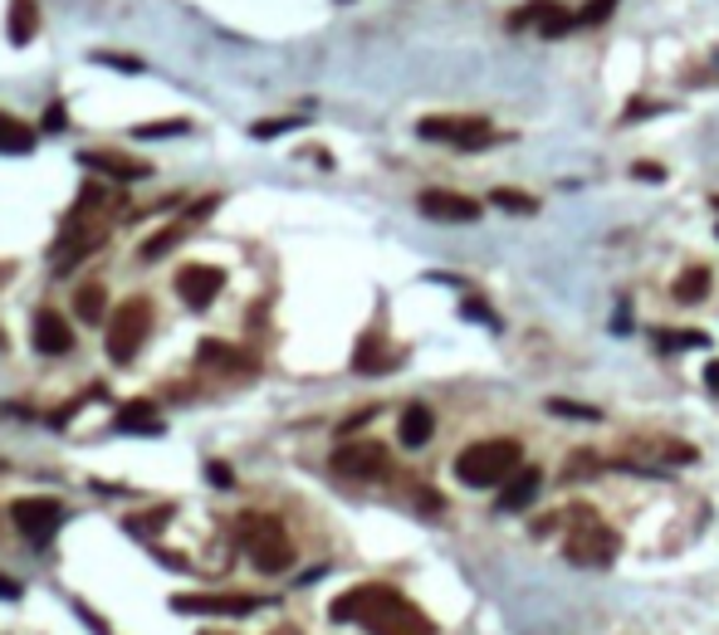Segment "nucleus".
<instances>
[{
    "mask_svg": "<svg viewBox=\"0 0 719 635\" xmlns=\"http://www.w3.org/2000/svg\"><path fill=\"white\" fill-rule=\"evenodd\" d=\"M93 64H113V68H123V74H138V59H128V54H93Z\"/></svg>",
    "mask_w": 719,
    "mask_h": 635,
    "instance_id": "obj_32",
    "label": "nucleus"
},
{
    "mask_svg": "<svg viewBox=\"0 0 719 635\" xmlns=\"http://www.w3.org/2000/svg\"><path fill=\"white\" fill-rule=\"evenodd\" d=\"M15 528H21V537H30L35 547L54 543V533L64 528V504L60 498H15L11 508Z\"/></svg>",
    "mask_w": 719,
    "mask_h": 635,
    "instance_id": "obj_7",
    "label": "nucleus"
},
{
    "mask_svg": "<svg viewBox=\"0 0 719 635\" xmlns=\"http://www.w3.org/2000/svg\"><path fill=\"white\" fill-rule=\"evenodd\" d=\"M490 201L494 205H504V211H514V215H533L539 205H533V195H524V191H509V186H500V191H490Z\"/></svg>",
    "mask_w": 719,
    "mask_h": 635,
    "instance_id": "obj_26",
    "label": "nucleus"
},
{
    "mask_svg": "<svg viewBox=\"0 0 719 635\" xmlns=\"http://www.w3.org/2000/svg\"><path fill=\"white\" fill-rule=\"evenodd\" d=\"M148 328H152V303L148 299H123L118 308L109 313V357L133 361L138 347L148 342Z\"/></svg>",
    "mask_w": 719,
    "mask_h": 635,
    "instance_id": "obj_6",
    "label": "nucleus"
},
{
    "mask_svg": "<svg viewBox=\"0 0 719 635\" xmlns=\"http://www.w3.org/2000/svg\"><path fill=\"white\" fill-rule=\"evenodd\" d=\"M387 469H392V455L377 440H348L333 449V474L343 479H387Z\"/></svg>",
    "mask_w": 719,
    "mask_h": 635,
    "instance_id": "obj_8",
    "label": "nucleus"
},
{
    "mask_svg": "<svg viewBox=\"0 0 719 635\" xmlns=\"http://www.w3.org/2000/svg\"><path fill=\"white\" fill-rule=\"evenodd\" d=\"M79 162L93 166V172H103V176H113V181H142V176L152 172L148 162H133V156H123V152H84Z\"/></svg>",
    "mask_w": 719,
    "mask_h": 635,
    "instance_id": "obj_16",
    "label": "nucleus"
},
{
    "mask_svg": "<svg viewBox=\"0 0 719 635\" xmlns=\"http://www.w3.org/2000/svg\"><path fill=\"white\" fill-rule=\"evenodd\" d=\"M709 289V269H685L676 283V303H699Z\"/></svg>",
    "mask_w": 719,
    "mask_h": 635,
    "instance_id": "obj_24",
    "label": "nucleus"
},
{
    "mask_svg": "<svg viewBox=\"0 0 719 635\" xmlns=\"http://www.w3.org/2000/svg\"><path fill=\"white\" fill-rule=\"evenodd\" d=\"M206 474H211V484H220V488H226V484H230V465H211V469H206Z\"/></svg>",
    "mask_w": 719,
    "mask_h": 635,
    "instance_id": "obj_34",
    "label": "nucleus"
},
{
    "mask_svg": "<svg viewBox=\"0 0 719 635\" xmlns=\"http://www.w3.org/2000/svg\"><path fill=\"white\" fill-rule=\"evenodd\" d=\"M226 289V269H216V264H187V269L177 274V293L187 308H211L216 303V293Z\"/></svg>",
    "mask_w": 719,
    "mask_h": 635,
    "instance_id": "obj_9",
    "label": "nucleus"
},
{
    "mask_svg": "<svg viewBox=\"0 0 719 635\" xmlns=\"http://www.w3.org/2000/svg\"><path fill=\"white\" fill-rule=\"evenodd\" d=\"M715 205H719V195H715Z\"/></svg>",
    "mask_w": 719,
    "mask_h": 635,
    "instance_id": "obj_39",
    "label": "nucleus"
},
{
    "mask_svg": "<svg viewBox=\"0 0 719 635\" xmlns=\"http://www.w3.org/2000/svg\"><path fill=\"white\" fill-rule=\"evenodd\" d=\"M333 621H353L363 625L367 635H436L431 615L421 606H412L396 586H382V582H363L353 592H343L333 606H328Z\"/></svg>",
    "mask_w": 719,
    "mask_h": 635,
    "instance_id": "obj_1",
    "label": "nucleus"
},
{
    "mask_svg": "<svg viewBox=\"0 0 719 635\" xmlns=\"http://www.w3.org/2000/svg\"><path fill=\"white\" fill-rule=\"evenodd\" d=\"M705 381H709V391H719V361H709V367H705Z\"/></svg>",
    "mask_w": 719,
    "mask_h": 635,
    "instance_id": "obj_36",
    "label": "nucleus"
},
{
    "mask_svg": "<svg viewBox=\"0 0 719 635\" xmlns=\"http://www.w3.org/2000/svg\"><path fill=\"white\" fill-rule=\"evenodd\" d=\"M396 361H402V352H396V347H387V338H382V332H377V328L357 338L353 371H363V377H382V371H392Z\"/></svg>",
    "mask_w": 719,
    "mask_h": 635,
    "instance_id": "obj_13",
    "label": "nucleus"
},
{
    "mask_svg": "<svg viewBox=\"0 0 719 635\" xmlns=\"http://www.w3.org/2000/svg\"><path fill=\"white\" fill-rule=\"evenodd\" d=\"M421 215H431V220H445V225H470L480 220V201H470V195L461 191H421Z\"/></svg>",
    "mask_w": 719,
    "mask_h": 635,
    "instance_id": "obj_11",
    "label": "nucleus"
},
{
    "mask_svg": "<svg viewBox=\"0 0 719 635\" xmlns=\"http://www.w3.org/2000/svg\"><path fill=\"white\" fill-rule=\"evenodd\" d=\"M109 299H103V283H84L79 293H74V313H79L84 322H109Z\"/></svg>",
    "mask_w": 719,
    "mask_h": 635,
    "instance_id": "obj_22",
    "label": "nucleus"
},
{
    "mask_svg": "<svg viewBox=\"0 0 719 635\" xmlns=\"http://www.w3.org/2000/svg\"><path fill=\"white\" fill-rule=\"evenodd\" d=\"M0 347H5V332H0Z\"/></svg>",
    "mask_w": 719,
    "mask_h": 635,
    "instance_id": "obj_38",
    "label": "nucleus"
},
{
    "mask_svg": "<svg viewBox=\"0 0 719 635\" xmlns=\"http://www.w3.org/2000/svg\"><path fill=\"white\" fill-rule=\"evenodd\" d=\"M539 488H543V474H539V469H519V474H514L509 484L500 488V513H519V508H529Z\"/></svg>",
    "mask_w": 719,
    "mask_h": 635,
    "instance_id": "obj_19",
    "label": "nucleus"
},
{
    "mask_svg": "<svg viewBox=\"0 0 719 635\" xmlns=\"http://www.w3.org/2000/svg\"><path fill=\"white\" fill-rule=\"evenodd\" d=\"M509 25H514V29H529V25H533L543 39H558V35H568V29L578 25V15H568V10L553 5V0H533V5L514 10Z\"/></svg>",
    "mask_w": 719,
    "mask_h": 635,
    "instance_id": "obj_10",
    "label": "nucleus"
},
{
    "mask_svg": "<svg viewBox=\"0 0 719 635\" xmlns=\"http://www.w3.org/2000/svg\"><path fill=\"white\" fill-rule=\"evenodd\" d=\"M563 553H568V562H578V567H611V557L621 553V537H617V528H607L592 508H572Z\"/></svg>",
    "mask_w": 719,
    "mask_h": 635,
    "instance_id": "obj_4",
    "label": "nucleus"
},
{
    "mask_svg": "<svg viewBox=\"0 0 719 635\" xmlns=\"http://www.w3.org/2000/svg\"><path fill=\"white\" fill-rule=\"evenodd\" d=\"M436 435V416L426 401H412V406L402 410V420H396V440H402L406 449H421L426 440Z\"/></svg>",
    "mask_w": 719,
    "mask_h": 635,
    "instance_id": "obj_15",
    "label": "nucleus"
},
{
    "mask_svg": "<svg viewBox=\"0 0 719 635\" xmlns=\"http://www.w3.org/2000/svg\"><path fill=\"white\" fill-rule=\"evenodd\" d=\"M0 592H5V596H21V586H15L11 576H0Z\"/></svg>",
    "mask_w": 719,
    "mask_h": 635,
    "instance_id": "obj_37",
    "label": "nucleus"
},
{
    "mask_svg": "<svg viewBox=\"0 0 719 635\" xmlns=\"http://www.w3.org/2000/svg\"><path fill=\"white\" fill-rule=\"evenodd\" d=\"M260 606V596H172V611L181 615H250Z\"/></svg>",
    "mask_w": 719,
    "mask_h": 635,
    "instance_id": "obj_12",
    "label": "nucleus"
},
{
    "mask_svg": "<svg viewBox=\"0 0 719 635\" xmlns=\"http://www.w3.org/2000/svg\"><path fill=\"white\" fill-rule=\"evenodd\" d=\"M289 127H299V117H269V123H255L250 132H255V137H279V132H289Z\"/></svg>",
    "mask_w": 719,
    "mask_h": 635,
    "instance_id": "obj_29",
    "label": "nucleus"
},
{
    "mask_svg": "<svg viewBox=\"0 0 719 635\" xmlns=\"http://www.w3.org/2000/svg\"><path fill=\"white\" fill-rule=\"evenodd\" d=\"M611 5H617V0H592V5L578 15V25H602V20L611 15Z\"/></svg>",
    "mask_w": 719,
    "mask_h": 635,
    "instance_id": "obj_30",
    "label": "nucleus"
},
{
    "mask_svg": "<svg viewBox=\"0 0 719 635\" xmlns=\"http://www.w3.org/2000/svg\"><path fill=\"white\" fill-rule=\"evenodd\" d=\"M162 523H167V508H152V513H138V518H133V533H138V537H152V533H162Z\"/></svg>",
    "mask_w": 719,
    "mask_h": 635,
    "instance_id": "obj_28",
    "label": "nucleus"
},
{
    "mask_svg": "<svg viewBox=\"0 0 719 635\" xmlns=\"http://www.w3.org/2000/svg\"><path fill=\"white\" fill-rule=\"evenodd\" d=\"M416 132L426 142H445V147H461V152H480V147L500 142V132L484 117H465V113H431L416 123Z\"/></svg>",
    "mask_w": 719,
    "mask_h": 635,
    "instance_id": "obj_5",
    "label": "nucleus"
},
{
    "mask_svg": "<svg viewBox=\"0 0 719 635\" xmlns=\"http://www.w3.org/2000/svg\"><path fill=\"white\" fill-rule=\"evenodd\" d=\"M35 35H40V5H35V0H11L5 39H11V45H30Z\"/></svg>",
    "mask_w": 719,
    "mask_h": 635,
    "instance_id": "obj_20",
    "label": "nucleus"
},
{
    "mask_svg": "<svg viewBox=\"0 0 719 635\" xmlns=\"http://www.w3.org/2000/svg\"><path fill=\"white\" fill-rule=\"evenodd\" d=\"M636 176H646V181H660V166H651V162H641V166H636Z\"/></svg>",
    "mask_w": 719,
    "mask_h": 635,
    "instance_id": "obj_35",
    "label": "nucleus"
},
{
    "mask_svg": "<svg viewBox=\"0 0 719 635\" xmlns=\"http://www.w3.org/2000/svg\"><path fill=\"white\" fill-rule=\"evenodd\" d=\"M45 127H50V132H60V127H64V103H50V113H45Z\"/></svg>",
    "mask_w": 719,
    "mask_h": 635,
    "instance_id": "obj_33",
    "label": "nucleus"
},
{
    "mask_svg": "<svg viewBox=\"0 0 719 635\" xmlns=\"http://www.w3.org/2000/svg\"><path fill=\"white\" fill-rule=\"evenodd\" d=\"M519 469H524V445L509 435L475 440L470 449L455 455V479H461L465 488H504Z\"/></svg>",
    "mask_w": 719,
    "mask_h": 635,
    "instance_id": "obj_2",
    "label": "nucleus"
},
{
    "mask_svg": "<svg viewBox=\"0 0 719 635\" xmlns=\"http://www.w3.org/2000/svg\"><path fill=\"white\" fill-rule=\"evenodd\" d=\"M641 459H646V465H690V459H695V449L676 445V440H636L627 465H641Z\"/></svg>",
    "mask_w": 719,
    "mask_h": 635,
    "instance_id": "obj_17",
    "label": "nucleus"
},
{
    "mask_svg": "<svg viewBox=\"0 0 719 635\" xmlns=\"http://www.w3.org/2000/svg\"><path fill=\"white\" fill-rule=\"evenodd\" d=\"M181 234H187V220H181V225H167V230H157L152 240H142V244H138V259H162V254H167L172 244L181 240Z\"/></svg>",
    "mask_w": 719,
    "mask_h": 635,
    "instance_id": "obj_23",
    "label": "nucleus"
},
{
    "mask_svg": "<svg viewBox=\"0 0 719 635\" xmlns=\"http://www.w3.org/2000/svg\"><path fill=\"white\" fill-rule=\"evenodd\" d=\"M138 137H177V132H191V123L187 117H167V123H142V127H133Z\"/></svg>",
    "mask_w": 719,
    "mask_h": 635,
    "instance_id": "obj_27",
    "label": "nucleus"
},
{
    "mask_svg": "<svg viewBox=\"0 0 719 635\" xmlns=\"http://www.w3.org/2000/svg\"><path fill=\"white\" fill-rule=\"evenodd\" d=\"M201 361H211V367H240V361H245V357H240V352L230 347V342L206 338V342H201Z\"/></svg>",
    "mask_w": 719,
    "mask_h": 635,
    "instance_id": "obj_25",
    "label": "nucleus"
},
{
    "mask_svg": "<svg viewBox=\"0 0 719 635\" xmlns=\"http://www.w3.org/2000/svg\"><path fill=\"white\" fill-rule=\"evenodd\" d=\"M0 152H5V156H25V152H35V132H30V123H21V117H11V113H0Z\"/></svg>",
    "mask_w": 719,
    "mask_h": 635,
    "instance_id": "obj_21",
    "label": "nucleus"
},
{
    "mask_svg": "<svg viewBox=\"0 0 719 635\" xmlns=\"http://www.w3.org/2000/svg\"><path fill=\"white\" fill-rule=\"evenodd\" d=\"M113 430H123V435H157L162 430V416L152 401H128V406L113 416Z\"/></svg>",
    "mask_w": 719,
    "mask_h": 635,
    "instance_id": "obj_18",
    "label": "nucleus"
},
{
    "mask_svg": "<svg viewBox=\"0 0 719 635\" xmlns=\"http://www.w3.org/2000/svg\"><path fill=\"white\" fill-rule=\"evenodd\" d=\"M660 347H699V332H660Z\"/></svg>",
    "mask_w": 719,
    "mask_h": 635,
    "instance_id": "obj_31",
    "label": "nucleus"
},
{
    "mask_svg": "<svg viewBox=\"0 0 719 635\" xmlns=\"http://www.w3.org/2000/svg\"><path fill=\"white\" fill-rule=\"evenodd\" d=\"M236 537L250 553V562H255L265 576H279V572L294 567V543H289L285 523H279L275 513H240Z\"/></svg>",
    "mask_w": 719,
    "mask_h": 635,
    "instance_id": "obj_3",
    "label": "nucleus"
},
{
    "mask_svg": "<svg viewBox=\"0 0 719 635\" xmlns=\"http://www.w3.org/2000/svg\"><path fill=\"white\" fill-rule=\"evenodd\" d=\"M35 347H40L45 357H70V352H74L70 318H60V313L45 308L40 318H35Z\"/></svg>",
    "mask_w": 719,
    "mask_h": 635,
    "instance_id": "obj_14",
    "label": "nucleus"
}]
</instances>
